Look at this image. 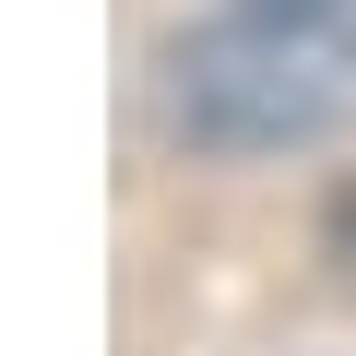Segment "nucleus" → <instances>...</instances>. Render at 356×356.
<instances>
[{
    "instance_id": "1",
    "label": "nucleus",
    "mask_w": 356,
    "mask_h": 356,
    "mask_svg": "<svg viewBox=\"0 0 356 356\" xmlns=\"http://www.w3.org/2000/svg\"><path fill=\"white\" fill-rule=\"evenodd\" d=\"M356 119V24L344 13H214L166 48V131L191 154H297Z\"/></svg>"
},
{
    "instance_id": "2",
    "label": "nucleus",
    "mask_w": 356,
    "mask_h": 356,
    "mask_svg": "<svg viewBox=\"0 0 356 356\" xmlns=\"http://www.w3.org/2000/svg\"><path fill=\"white\" fill-rule=\"evenodd\" d=\"M332 261L356 273V178H344V191H332Z\"/></svg>"
},
{
    "instance_id": "3",
    "label": "nucleus",
    "mask_w": 356,
    "mask_h": 356,
    "mask_svg": "<svg viewBox=\"0 0 356 356\" xmlns=\"http://www.w3.org/2000/svg\"><path fill=\"white\" fill-rule=\"evenodd\" d=\"M250 13H344V0H250Z\"/></svg>"
}]
</instances>
